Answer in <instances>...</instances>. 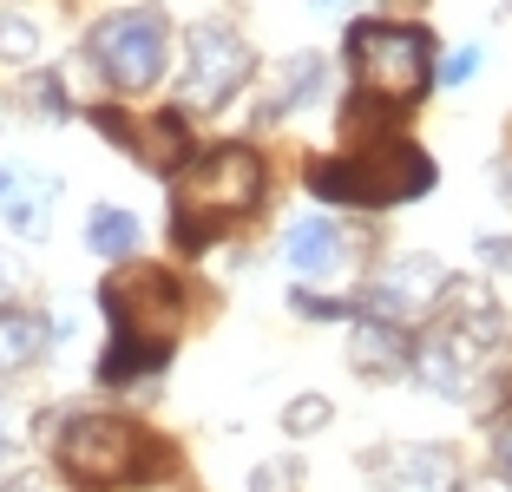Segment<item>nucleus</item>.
<instances>
[{
  "label": "nucleus",
  "mask_w": 512,
  "mask_h": 492,
  "mask_svg": "<svg viewBox=\"0 0 512 492\" xmlns=\"http://www.w3.org/2000/svg\"><path fill=\"white\" fill-rule=\"evenodd\" d=\"M440 322H447V335L460 348H480V342H499V302H493V289L480 283V276H453L447 289H440Z\"/></svg>",
  "instance_id": "obj_12"
},
{
  "label": "nucleus",
  "mask_w": 512,
  "mask_h": 492,
  "mask_svg": "<svg viewBox=\"0 0 512 492\" xmlns=\"http://www.w3.org/2000/svg\"><path fill=\"white\" fill-rule=\"evenodd\" d=\"M99 302H106V315H112V335H132V342L171 348V335H178V322H184V289L171 283L165 269H145V263L106 276Z\"/></svg>",
  "instance_id": "obj_6"
},
{
  "label": "nucleus",
  "mask_w": 512,
  "mask_h": 492,
  "mask_svg": "<svg viewBox=\"0 0 512 492\" xmlns=\"http://www.w3.org/2000/svg\"><path fill=\"white\" fill-rule=\"evenodd\" d=\"M322 79H329V60H322V53H289L283 86H276V99H263V112H256V119H283V112L309 105L322 92Z\"/></svg>",
  "instance_id": "obj_17"
},
{
  "label": "nucleus",
  "mask_w": 512,
  "mask_h": 492,
  "mask_svg": "<svg viewBox=\"0 0 512 492\" xmlns=\"http://www.w3.org/2000/svg\"><path fill=\"white\" fill-rule=\"evenodd\" d=\"M92 125H99V132H106L112 145L132 151V158L145 164V171H158V178L191 164V132H184V112H151L145 125H132V119L119 112V105H99V112H92Z\"/></svg>",
  "instance_id": "obj_8"
},
{
  "label": "nucleus",
  "mask_w": 512,
  "mask_h": 492,
  "mask_svg": "<svg viewBox=\"0 0 512 492\" xmlns=\"http://www.w3.org/2000/svg\"><path fill=\"white\" fill-rule=\"evenodd\" d=\"M263 204V158L250 145H211L204 158L184 164L178 178V224H171V243L178 250H204L230 217Z\"/></svg>",
  "instance_id": "obj_1"
},
{
  "label": "nucleus",
  "mask_w": 512,
  "mask_h": 492,
  "mask_svg": "<svg viewBox=\"0 0 512 492\" xmlns=\"http://www.w3.org/2000/svg\"><path fill=\"white\" fill-rule=\"evenodd\" d=\"M506 14H512V0H506Z\"/></svg>",
  "instance_id": "obj_36"
},
{
  "label": "nucleus",
  "mask_w": 512,
  "mask_h": 492,
  "mask_svg": "<svg viewBox=\"0 0 512 492\" xmlns=\"http://www.w3.org/2000/svg\"><path fill=\"white\" fill-rule=\"evenodd\" d=\"M53 460L79 486H138L158 466V447L119 414H73L53 427Z\"/></svg>",
  "instance_id": "obj_3"
},
{
  "label": "nucleus",
  "mask_w": 512,
  "mask_h": 492,
  "mask_svg": "<svg viewBox=\"0 0 512 492\" xmlns=\"http://www.w3.org/2000/svg\"><path fill=\"white\" fill-rule=\"evenodd\" d=\"M302 486V466L296 460H263L250 473V492H296Z\"/></svg>",
  "instance_id": "obj_23"
},
{
  "label": "nucleus",
  "mask_w": 512,
  "mask_h": 492,
  "mask_svg": "<svg viewBox=\"0 0 512 492\" xmlns=\"http://www.w3.org/2000/svg\"><path fill=\"white\" fill-rule=\"evenodd\" d=\"M473 73H480V46H453L447 66H440V79H447V86H467Z\"/></svg>",
  "instance_id": "obj_24"
},
{
  "label": "nucleus",
  "mask_w": 512,
  "mask_h": 492,
  "mask_svg": "<svg viewBox=\"0 0 512 492\" xmlns=\"http://www.w3.org/2000/svg\"><path fill=\"white\" fill-rule=\"evenodd\" d=\"M256 53L237 40L230 27H217V20H204V27L184 33V79H178V112H211V105H224L230 92L250 79Z\"/></svg>",
  "instance_id": "obj_7"
},
{
  "label": "nucleus",
  "mask_w": 512,
  "mask_h": 492,
  "mask_svg": "<svg viewBox=\"0 0 512 492\" xmlns=\"http://www.w3.org/2000/svg\"><path fill=\"white\" fill-rule=\"evenodd\" d=\"M283 256L302 276H335V269H342V230H335L329 217H302L283 237Z\"/></svg>",
  "instance_id": "obj_14"
},
{
  "label": "nucleus",
  "mask_w": 512,
  "mask_h": 492,
  "mask_svg": "<svg viewBox=\"0 0 512 492\" xmlns=\"http://www.w3.org/2000/svg\"><path fill=\"white\" fill-rule=\"evenodd\" d=\"M86 243L99 256H132L138 250V217H132V210H119V204H99L86 217Z\"/></svg>",
  "instance_id": "obj_19"
},
{
  "label": "nucleus",
  "mask_w": 512,
  "mask_h": 492,
  "mask_svg": "<svg viewBox=\"0 0 512 492\" xmlns=\"http://www.w3.org/2000/svg\"><path fill=\"white\" fill-rule=\"evenodd\" d=\"M0 492H60V486H53V479H40V473H14Z\"/></svg>",
  "instance_id": "obj_30"
},
{
  "label": "nucleus",
  "mask_w": 512,
  "mask_h": 492,
  "mask_svg": "<svg viewBox=\"0 0 512 492\" xmlns=\"http://www.w3.org/2000/svg\"><path fill=\"white\" fill-rule=\"evenodd\" d=\"M493 466H499V479H512V407L493 420Z\"/></svg>",
  "instance_id": "obj_25"
},
{
  "label": "nucleus",
  "mask_w": 512,
  "mask_h": 492,
  "mask_svg": "<svg viewBox=\"0 0 512 492\" xmlns=\"http://www.w3.org/2000/svg\"><path fill=\"white\" fill-rule=\"evenodd\" d=\"M33 53H40V27H33V20H20V14H0V60L27 66Z\"/></svg>",
  "instance_id": "obj_22"
},
{
  "label": "nucleus",
  "mask_w": 512,
  "mask_h": 492,
  "mask_svg": "<svg viewBox=\"0 0 512 492\" xmlns=\"http://www.w3.org/2000/svg\"><path fill=\"white\" fill-rule=\"evenodd\" d=\"M473 492H512V479H486V486H473Z\"/></svg>",
  "instance_id": "obj_32"
},
{
  "label": "nucleus",
  "mask_w": 512,
  "mask_h": 492,
  "mask_svg": "<svg viewBox=\"0 0 512 492\" xmlns=\"http://www.w3.org/2000/svg\"><path fill=\"white\" fill-rule=\"evenodd\" d=\"M316 7H342V0H316Z\"/></svg>",
  "instance_id": "obj_35"
},
{
  "label": "nucleus",
  "mask_w": 512,
  "mask_h": 492,
  "mask_svg": "<svg viewBox=\"0 0 512 492\" xmlns=\"http://www.w3.org/2000/svg\"><path fill=\"white\" fill-rule=\"evenodd\" d=\"M27 296V269L14 263V256H0V309H7V302H20Z\"/></svg>",
  "instance_id": "obj_26"
},
{
  "label": "nucleus",
  "mask_w": 512,
  "mask_h": 492,
  "mask_svg": "<svg viewBox=\"0 0 512 492\" xmlns=\"http://www.w3.org/2000/svg\"><path fill=\"white\" fill-rule=\"evenodd\" d=\"M368 473L388 492H460V466L447 447H427V440H394V447L368 453Z\"/></svg>",
  "instance_id": "obj_9"
},
{
  "label": "nucleus",
  "mask_w": 512,
  "mask_h": 492,
  "mask_svg": "<svg viewBox=\"0 0 512 492\" xmlns=\"http://www.w3.org/2000/svg\"><path fill=\"white\" fill-rule=\"evenodd\" d=\"M499 197H512V158H499Z\"/></svg>",
  "instance_id": "obj_31"
},
{
  "label": "nucleus",
  "mask_w": 512,
  "mask_h": 492,
  "mask_svg": "<svg viewBox=\"0 0 512 492\" xmlns=\"http://www.w3.org/2000/svg\"><path fill=\"white\" fill-rule=\"evenodd\" d=\"M440 289H447V269L434 263V256H401V263L381 276L375 289H368V302L362 309L368 315H381V322H407V315H427L440 302Z\"/></svg>",
  "instance_id": "obj_10"
},
{
  "label": "nucleus",
  "mask_w": 512,
  "mask_h": 492,
  "mask_svg": "<svg viewBox=\"0 0 512 492\" xmlns=\"http://www.w3.org/2000/svg\"><path fill=\"white\" fill-rule=\"evenodd\" d=\"M414 368H421V388L434 394H467V348L453 335H434V342L414 348Z\"/></svg>",
  "instance_id": "obj_18"
},
{
  "label": "nucleus",
  "mask_w": 512,
  "mask_h": 492,
  "mask_svg": "<svg viewBox=\"0 0 512 492\" xmlns=\"http://www.w3.org/2000/svg\"><path fill=\"white\" fill-rule=\"evenodd\" d=\"M165 361H171V348H158V342H132V335H112V348L99 355V381H106V388H132V381L158 374Z\"/></svg>",
  "instance_id": "obj_16"
},
{
  "label": "nucleus",
  "mask_w": 512,
  "mask_h": 492,
  "mask_svg": "<svg viewBox=\"0 0 512 492\" xmlns=\"http://www.w3.org/2000/svg\"><path fill=\"white\" fill-rule=\"evenodd\" d=\"M499 335H506V342H512V315H506V322H499Z\"/></svg>",
  "instance_id": "obj_33"
},
{
  "label": "nucleus",
  "mask_w": 512,
  "mask_h": 492,
  "mask_svg": "<svg viewBox=\"0 0 512 492\" xmlns=\"http://www.w3.org/2000/svg\"><path fill=\"white\" fill-rule=\"evenodd\" d=\"M53 204H60V178L27 171V164H0V217H7L14 237L40 243L53 230Z\"/></svg>",
  "instance_id": "obj_11"
},
{
  "label": "nucleus",
  "mask_w": 512,
  "mask_h": 492,
  "mask_svg": "<svg viewBox=\"0 0 512 492\" xmlns=\"http://www.w3.org/2000/svg\"><path fill=\"white\" fill-rule=\"evenodd\" d=\"M348 60H355V79H362L368 99L414 105L434 86V33L401 27V20H362L348 33Z\"/></svg>",
  "instance_id": "obj_4"
},
{
  "label": "nucleus",
  "mask_w": 512,
  "mask_h": 492,
  "mask_svg": "<svg viewBox=\"0 0 512 492\" xmlns=\"http://www.w3.org/2000/svg\"><path fill=\"white\" fill-rule=\"evenodd\" d=\"M348 361H355L362 381H394V374L414 368V342H407L401 322L368 315V322H355V335H348Z\"/></svg>",
  "instance_id": "obj_13"
},
{
  "label": "nucleus",
  "mask_w": 512,
  "mask_h": 492,
  "mask_svg": "<svg viewBox=\"0 0 512 492\" xmlns=\"http://www.w3.org/2000/svg\"><path fill=\"white\" fill-rule=\"evenodd\" d=\"M14 105L27 112V119H66V86L53 73H33L14 86Z\"/></svg>",
  "instance_id": "obj_20"
},
{
  "label": "nucleus",
  "mask_w": 512,
  "mask_h": 492,
  "mask_svg": "<svg viewBox=\"0 0 512 492\" xmlns=\"http://www.w3.org/2000/svg\"><path fill=\"white\" fill-rule=\"evenodd\" d=\"M289 302H296L302 315H348V302H329V296H309V289H296V296H289Z\"/></svg>",
  "instance_id": "obj_27"
},
{
  "label": "nucleus",
  "mask_w": 512,
  "mask_h": 492,
  "mask_svg": "<svg viewBox=\"0 0 512 492\" xmlns=\"http://www.w3.org/2000/svg\"><path fill=\"white\" fill-rule=\"evenodd\" d=\"M329 420H335V407L322 401V394H296V401L283 407V427L296 433V440H309V433H322Z\"/></svg>",
  "instance_id": "obj_21"
},
{
  "label": "nucleus",
  "mask_w": 512,
  "mask_h": 492,
  "mask_svg": "<svg viewBox=\"0 0 512 492\" xmlns=\"http://www.w3.org/2000/svg\"><path fill=\"white\" fill-rule=\"evenodd\" d=\"M394 7H427V0H394Z\"/></svg>",
  "instance_id": "obj_34"
},
{
  "label": "nucleus",
  "mask_w": 512,
  "mask_h": 492,
  "mask_svg": "<svg viewBox=\"0 0 512 492\" xmlns=\"http://www.w3.org/2000/svg\"><path fill=\"white\" fill-rule=\"evenodd\" d=\"M309 191L322 204H407V197L434 191V158L407 138H375L362 158H316L309 164Z\"/></svg>",
  "instance_id": "obj_2"
},
{
  "label": "nucleus",
  "mask_w": 512,
  "mask_h": 492,
  "mask_svg": "<svg viewBox=\"0 0 512 492\" xmlns=\"http://www.w3.org/2000/svg\"><path fill=\"white\" fill-rule=\"evenodd\" d=\"M86 60L106 73L112 92L158 86V73H165V60H171V20L158 14V7H125V14H112V20L92 27Z\"/></svg>",
  "instance_id": "obj_5"
},
{
  "label": "nucleus",
  "mask_w": 512,
  "mask_h": 492,
  "mask_svg": "<svg viewBox=\"0 0 512 492\" xmlns=\"http://www.w3.org/2000/svg\"><path fill=\"white\" fill-rule=\"evenodd\" d=\"M53 342V322L46 315H27V309H0V374H20L46 355Z\"/></svg>",
  "instance_id": "obj_15"
},
{
  "label": "nucleus",
  "mask_w": 512,
  "mask_h": 492,
  "mask_svg": "<svg viewBox=\"0 0 512 492\" xmlns=\"http://www.w3.org/2000/svg\"><path fill=\"white\" fill-rule=\"evenodd\" d=\"M480 263L512 269V237H480Z\"/></svg>",
  "instance_id": "obj_28"
},
{
  "label": "nucleus",
  "mask_w": 512,
  "mask_h": 492,
  "mask_svg": "<svg viewBox=\"0 0 512 492\" xmlns=\"http://www.w3.org/2000/svg\"><path fill=\"white\" fill-rule=\"evenodd\" d=\"M20 440H27V433H20V414H14V407H0V453L20 447Z\"/></svg>",
  "instance_id": "obj_29"
}]
</instances>
